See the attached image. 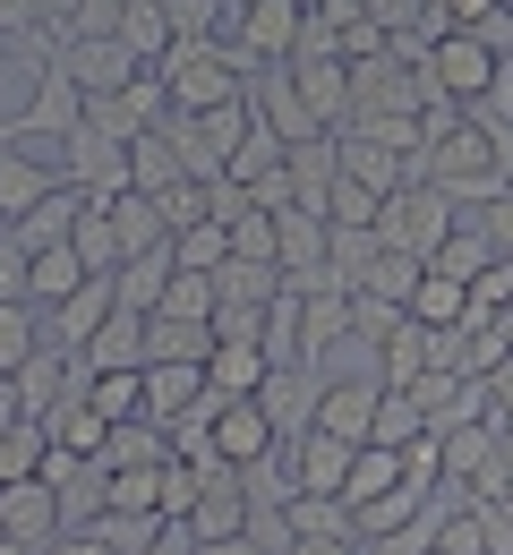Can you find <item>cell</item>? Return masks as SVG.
<instances>
[{
	"instance_id": "1",
	"label": "cell",
	"mask_w": 513,
	"mask_h": 555,
	"mask_svg": "<svg viewBox=\"0 0 513 555\" xmlns=\"http://www.w3.org/2000/svg\"><path fill=\"white\" fill-rule=\"evenodd\" d=\"M154 77H163L171 112H215V103H231V94L248 86L240 52H231V43H215V35H171V52L154 61Z\"/></svg>"
},
{
	"instance_id": "2",
	"label": "cell",
	"mask_w": 513,
	"mask_h": 555,
	"mask_svg": "<svg viewBox=\"0 0 513 555\" xmlns=\"http://www.w3.org/2000/svg\"><path fill=\"white\" fill-rule=\"evenodd\" d=\"M26 43L43 52V61H35V94H26V112H17V120H0V138H9V145H26V154H35V145H52V154H61V138H69L77 120H86V94H77V77L52 61L43 26H35Z\"/></svg>"
},
{
	"instance_id": "3",
	"label": "cell",
	"mask_w": 513,
	"mask_h": 555,
	"mask_svg": "<svg viewBox=\"0 0 513 555\" xmlns=\"http://www.w3.org/2000/svg\"><path fill=\"white\" fill-rule=\"evenodd\" d=\"M445 231H453V197L428 189V180H402L394 197H376V248H402V257L428 266V248Z\"/></svg>"
},
{
	"instance_id": "4",
	"label": "cell",
	"mask_w": 513,
	"mask_h": 555,
	"mask_svg": "<svg viewBox=\"0 0 513 555\" xmlns=\"http://www.w3.org/2000/svg\"><path fill=\"white\" fill-rule=\"evenodd\" d=\"M497 69H505V61H497V52L479 43V35H437V43L420 52V77H428V94L462 103V112L497 94Z\"/></svg>"
},
{
	"instance_id": "5",
	"label": "cell",
	"mask_w": 513,
	"mask_h": 555,
	"mask_svg": "<svg viewBox=\"0 0 513 555\" xmlns=\"http://www.w3.org/2000/svg\"><path fill=\"white\" fill-rule=\"evenodd\" d=\"M317 393H325V359H292V367H266L257 385V411L274 427V444H299L308 418H317Z\"/></svg>"
},
{
	"instance_id": "6",
	"label": "cell",
	"mask_w": 513,
	"mask_h": 555,
	"mask_svg": "<svg viewBox=\"0 0 513 555\" xmlns=\"http://www.w3.org/2000/svg\"><path fill=\"white\" fill-rule=\"evenodd\" d=\"M61 180L86 189V197H120L129 189V138H103L94 120H77L61 138Z\"/></svg>"
},
{
	"instance_id": "7",
	"label": "cell",
	"mask_w": 513,
	"mask_h": 555,
	"mask_svg": "<svg viewBox=\"0 0 513 555\" xmlns=\"http://www.w3.org/2000/svg\"><path fill=\"white\" fill-rule=\"evenodd\" d=\"M240 94H248L257 129H274L283 145H308V138H317V112L299 103V86H292V69H283V61H274V69H248V86H240Z\"/></svg>"
},
{
	"instance_id": "8",
	"label": "cell",
	"mask_w": 513,
	"mask_h": 555,
	"mask_svg": "<svg viewBox=\"0 0 513 555\" xmlns=\"http://www.w3.org/2000/svg\"><path fill=\"white\" fill-rule=\"evenodd\" d=\"M0 539H17V547H35V555L61 547V504H52L43 479H9L0 487Z\"/></svg>"
},
{
	"instance_id": "9",
	"label": "cell",
	"mask_w": 513,
	"mask_h": 555,
	"mask_svg": "<svg viewBox=\"0 0 513 555\" xmlns=\"http://www.w3.org/2000/svg\"><path fill=\"white\" fill-rule=\"evenodd\" d=\"M43 43H52V61L77 77V94H120V86L138 77V61H129L120 35H94V43H61V35H43Z\"/></svg>"
},
{
	"instance_id": "10",
	"label": "cell",
	"mask_w": 513,
	"mask_h": 555,
	"mask_svg": "<svg viewBox=\"0 0 513 555\" xmlns=\"http://www.w3.org/2000/svg\"><path fill=\"white\" fill-rule=\"evenodd\" d=\"M376 376H325V393H317V436H334V444H368V418H376Z\"/></svg>"
},
{
	"instance_id": "11",
	"label": "cell",
	"mask_w": 513,
	"mask_h": 555,
	"mask_svg": "<svg viewBox=\"0 0 513 555\" xmlns=\"http://www.w3.org/2000/svg\"><path fill=\"white\" fill-rule=\"evenodd\" d=\"M299 86V103L317 112V129H343L351 120V61L343 52H317V61H283Z\"/></svg>"
},
{
	"instance_id": "12",
	"label": "cell",
	"mask_w": 513,
	"mask_h": 555,
	"mask_svg": "<svg viewBox=\"0 0 513 555\" xmlns=\"http://www.w3.org/2000/svg\"><path fill=\"white\" fill-rule=\"evenodd\" d=\"M112 308H120V299H112V274H86L61 308H43V343L52 350H86V334H94Z\"/></svg>"
},
{
	"instance_id": "13",
	"label": "cell",
	"mask_w": 513,
	"mask_h": 555,
	"mask_svg": "<svg viewBox=\"0 0 513 555\" xmlns=\"http://www.w3.org/2000/svg\"><path fill=\"white\" fill-rule=\"evenodd\" d=\"M77 206H86V189H69V180H61V189H52V197H35V206L17 214V222H0V231H9V240H17V248H26V257H35V248H61V240H69V222H77Z\"/></svg>"
},
{
	"instance_id": "14",
	"label": "cell",
	"mask_w": 513,
	"mask_h": 555,
	"mask_svg": "<svg viewBox=\"0 0 513 555\" xmlns=\"http://www.w3.org/2000/svg\"><path fill=\"white\" fill-rule=\"evenodd\" d=\"M402 317H411V325H428V334H445V325H471V282H453V274H437V266H420L411 299H402Z\"/></svg>"
},
{
	"instance_id": "15",
	"label": "cell",
	"mask_w": 513,
	"mask_h": 555,
	"mask_svg": "<svg viewBox=\"0 0 513 555\" xmlns=\"http://www.w3.org/2000/svg\"><path fill=\"white\" fill-rule=\"evenodd\" d=\"M317 266H325V214L283 206L274 214V274L292 282V274H317Z\"/></svg>"
},
{
	"instance_id": "16",
	"label": "cell",
	"mask_w": 513,
	"mask_h": 555,
	"mask_svg": "<svg viewBox=\"0 0 513 555\" xmlns=\"http://www.w3.org/2000/svg\"><path fill=\"white\" fill-rule=\"evenodd\" d=\"M351 343V291H299V359Z\"/></svg>"
},
{
	"instance_id": "17",
	"label": "cell",
	"mask_w": 513,
	"mask_h": 555,
	"mask_svg": "<svg viewBox=\"0 0 513 555\" xmlns=\"http://www.w3.org/2000/svg\"><path fill=\"white\" fill-rule=\"evenodd\" d=\"M351 453L360 444H334V436H299L292 444V479H299V495H343V479H351Z\"/></svg>"
},
{
	"instance_id": "18",
	"label": "cell",
	"mask_w": 513,
	"mask_h": 555,
	"mask_svg": "<svg viewBox=\"0 0 513 555\" xmlns=\"http://www.w3.org/2000/svg\"><path fill=\"white\" fill-rule=\"evenodd\" d=\"M61 189V163H35L26 145H0V222H17V214L35 206V197H52Z\"/></svg>"
},
{
	"instance_id": "19",
	"label": "cell",
	"mask_w": 513,
	"mask_h": 555,
	"mask_svg": "<svg viewBox=\"0 0 513 555\" xmlns=\"http://www.w3.org/2000/svg\"><path fill=\"white\" fill-rule=\"evenodd\" d=\"M274 444V427H266V411H257V393H240V402H215V453L240 470V462H257Z\"/></svg>"
},
{
	"instance_id": "20",
	"label": "cell",
	"mask_w": 513,
	"mask_h": 555,
	"mask_svg": "<svg viewBox=\"0 0 513 555\" xmlns=\"http://www.w3.org/2000/svg\"><path fill=\"white\" fill-rule=\"evenodd\" d=\"M103 462H112V470H146V462H171V427H163V418H112V427H103Z\"/></svg>"
},
{
	"instance_id": "21",
	"label": "cell",
	"mask_w": 513,
	"mask_h": 555,
	"mask_svg": "<svg viewBox=\"0 0 513 555\" xmlns=\"http://www.w3.org/2000/svg\"><path fill=\"white\" fill-rule=\"evenodd\" d=\"M163 282H171V240H163V248H138V257H120V274H112V299H120L129 317H154Z\"/></svg>"
},
{
	"instance_id": "22",
	"label": "cell",
	"mask_w": 513,
	"mask_h": 555,
	"mask_svg": "<svg viewBox=\"0 0 513 555\" xmlns=\"http://www.w3.org/2000/svg\"><path fill=\"white\" fill-rule=\"evenodd\" d=\"M197 393H206V367H197V359H154L146 367V418H163V427L189 411Z\"/></svg>"
},
{
	"instance_id": "23",
	"label": "cell",
	"mask_w": 513,
	"mask_h": 555,
	"mask_svg": "<svg viewBox=\"0 0 513 555\" xmlns=\"http://www.w3.org/2000/svg\"><path fill=\"white\" fill-rule=\"evenodd\" d=\"M77 282H86V266H77L69 240H61V248H35V257H26V308H35V317H43V308H61Z\"/></svg>"
},
{
	"instance_id": "24",
	"label": "cell",
	"mask_w": 513,
	"mask_h": 555,
	"mask_svg": "<svg viewBox=\"0 0 513 555\" xmlns=\"http://www.w3.org/2000/svg\"><path fill=\"white\" fill-rule=\"evenodd\" d=\"M266 385V350L257 343H215L206 350V393L215 402H240V393H257Z\"/></svg>"
},
{
	"instance_id": "25",
	"label": "cell",
	"mask_w": 513,
	"mask_h": 555,
	"mask_svg": "<svg viewBox=\"0 0 513 555\" xmlns=\"http://www.w3.org/2000/svg\"><path fill=\"white\" fill-rule=\"evenodd\" d=\"M103 214H112V240H120V257H138V248H163V240H171L163 206H154V197H138V189L103 197Z\"/></svg>"
},
{
	"instance_id": "26",
	"label": "cell",
	"mask_w": 513,
	"mask_h": 555,
	"mask_svg": "<svg viewBox=\"0 0 513 555\" xmlns=\"http://www.w3.org/2000/svg\"><path fill=\"white\" fill-rule=\"evenodd\" d=\"M9 385H17V402H26V418H43L52 402H61V393H69V350L35 343V359H26V367H17Z\"/></svg>"
},
{
	"instance_id": "27",
	"label": "cell",
	"mask_w": 513,
	"mask_h": 555,
	"mask_svg": "<svg viewBox=\"0 0 513 555\" xmlns=\"http://www.w3.org/2000/svg\"><path fill=\"white\" fill-rule=\"evenodd\" d=\"M420 367H428V325L394 317V334L376 343V385H385V393H402V385H411Z\"/></svg>"
},
{
	"instance_id": "28",
	"label": "cell",
	"mask_w": 513,
	"mask_h": 555,
	"mask_svg": "<svg viewBox=\"0 0 513 555\" xmlns=\"http://www.w3.org/2000/svg\"><path fill=\"white\" fill-rule=\"evenodd\" d=\"M112 35L129 43V61H138V69H154V61L171 52V9H163V0H129Z\"/></svg>"
},
{
	"instance_id": "29",
	"label": "cell",
	"mask_w": 513,
	"mask_h": 555,
	"mask_svg": "<svg viewBox=\"0 0 513 555\" xmlns=\"http://www.w3.org/2000/svg\"><path fill=\"white\" fill-rule=\"evenodd\" d=\"M69 248H77V266H86V274H120V240H112V214H103V197H86V206H77Z\"/></svg>"
},
{
	"instance_id": "30",
	"label": "cell",
	"mask_w": 513,
	"mask_h": 555,
	"mask_svg": "<svg viewBox=\"0 0 513 555\" xmlns=\"http://www.w3.org/2000/svg\"><path fill=\"white\" fill-rule=\"evenodd\" d=\"M274 291H283V274L266 257H222L215 266V299H231V308H266Z\"/></svg>"
},
{
	"instance_id": "31",
	"label": "cell",
	"mask_w": 513,
	"mask_h": 555,
	"mask_svg": "<svg viewBox=\"0 0 513 555\" xmlns=\"http://www.w3.org/2000/svg\"><path fill=\"white\" fill-rule=\"evenodd\" d=\"M240 495L248 504H292L299 479H292V444H266L257 462H240Z\"/></svg>"
},
{
	"instance_id": "32",
	"label": "cell",
	"mask_w": 513,
	"mask_h": 555,
	"mask_svg": "<svg viewBox=\"0 0 513 555\" xmlns=\"http://www.w3.org/2000/svg\"><path fill=\"white\" fill-rule=\"evenodd\" d=\"M189 171L171 163V145H163V129H146V138H129V189L138 197H163V189H180Z\"/></svg>"
},
{
	"instance_id": "33",
	"label": "cell",
	"mask_w": 513,
	"mask_h": 555,
	"mask_svg": "<svg viewBox=\"0 0 513 555\" xmlns=\"http://www.w3.org/2000/svg\"><path fill=\"white\" fill-rule=\"evenodd\" d=\"M86 402H94L103 427H112V418H138L146 411V367H103V376L86 385Z\"/></svg>"
},
{
	"instance_id": "34",
	"label": "cell",
	"mask_w": 513,
	"mask_h": 555,
	"mask_svg": "<svg viewBox=\"0 0 513 555\" xmlns=\"http://www.w3.org/2000/svg\"><path fill=\"white\" fill-rule=\"evenodd\" d=\"M206 350H215V325H189V317H146V367H154V359H197V367H206Z\"/></svg>"
},
{
	"instance_id": "35",
	"label": "cell",
	"mask_w": 513,
	"mask_h": 555,
	"mask_svg": "<svg viewBox=\"0 0 513 555\" xmlns=\"http://www.w3.org/2000/svg\"><path fill=\"white\" fill-rule=\"evenodd\" d=\"M385 487H402V453H394V444H360V453H351V479H343V504L360 513L368 495H385Z\"/></svg>"
},
{
	"instance_id": "36",
	"label": "cell",
	"mask_w": 513,
	"mask_h": 555,
	"mask_svg": "<svg viewBox=\"0 0 513 555\" xmlns=\"http://www.w3.org/2000/svg\"><path fill=\"white\" fill-rule=\"evenodd\" d=\"M43 453H52L43 418H9V427H0V487H9V479H35V470H43Z\"/></svg>"
},
{
	"instance_id": "37",
	"label": "cell",
	"mask_w": 513,
	"mask_h": 555,
	"mask_svg": "<svg viewBox=\"0 0 513 555\" xmlns=\"http://www.w3.org/2000/svg\"><path fill=\"white\" fill-rule=\"evenodd\" d=\"M222 257H231V231H222L215 214L189 222V231H171V266H180V274H215Z\"/></svg>"
},
{
	"instance_id": "38",
	"label": "cell",
	"mask_w": 513,
	"mask_h": 555,
	"mask_svg": "<svg viewBox=\"0 0 513 555\" xmlns=\"http://www.w3.org/2000/svg\"><path fill=\"white\" fill-rule=\"evenodd\" d=\"M257 343H266V367H292L299 359V291H274V299H266Z\"/></svg>"
},
{
	"instance_id": "39",
	"label": "cell",
	"mask_w": 513,
	"mask_h": 555,
	"mask_svg": "<svg viewBox=\"0 0 513 555\" xmlns=\"http://www.w3.org/2000/svg\"><path fill=\"white\" fill-rule=\"evenodd\" d=\"M283 513H292V530H299V539H360V530H351V504H343V495H292Z\"/></svg>"
},
{
	"instance_id": "40",
	"label": "cell",
	"mask_w": 513,
	"mask_h": 555,
	"mask_svg": "<svg viewBox=\"0 0 513 555\" xmlns=\"http://www.w3.org/2000/svg\"><path fill=\"white\" fill-rule=\"evenodd\" d=\"M86 530H94L112 555H146L154 539H163V513H94Z\"/></svg>"
},
{
	"instance_id": "41",
	"label": "cell",
	"mask_w": 513,
	"mask_h": 555,
	"mask_svg": "<svg viewBox=\"0 0 513 555\" xmlns=\"http://www.w3.org/2000/svg\"><path fill=\"white\" fill-rule=\"evenodd\" d=\"M154 317H189V325H206V317H215V274H180V266H171Z\"/></svg>"
},
{
	"instance_id": "42",
	"label": "cell",
	"mask_w": 513,
	"mask_h": 555,
	"mask_svg": "<svg viewBox=\"0 0 513 555\" xmlns=\"http://www.w3.org/2000/svg\"><path fill=\"white\" fill-rule=\"evenodd\" d=\"M411 436H428V418H420V402L411 393H376V418H368V444H411Z\"/></svg>"
},
{
	"instance_id": "43",
	"label": "cell",
	"mask_w": 513,
	"mask_h": 555,
	"mask_svg": "<svg viewBox=\"0 0 513 555\" xmlns=\"http://www.w3.org/2000/svg\"><path fill=\"white\" fill-rule=\"evenodd\" d=\"M411 282H420V257H402V248H376V266H368V299H385V308H402L411 299Z\"/></svg>"
},
{
	"instance_id": "44",
	"label": "cell",
	"mask_w": 513,
	"mask_h": 555,
	"mask_svg": "<svg viewBox=\"0 0 513 555\" xmlns=\"http://www.w3.org/2000/svg\"><path fill=\"white\" fill-rule=\"evenodd\" d=\"M35 343H43V317L35 308H0V376H17L35 359Z\"/></svg>"
},
{
	"instance_id": "45",
	"label": "cell",
	"mask_w": 513,
	"mask_h": 555,
	"mask_svg": "<svg viewBox=\"0 0 513 555\" xmlns=\"http://www.w3.org/2000/svg\"><path fill=\"white\" fill-rule=\"evenodd\" d=\"M240 539H248L257 555H292V547H299V530H292V513H283V504H248Z\"/></svg>"
},
{
	"instance_id": "46",
	"label": "cell",
	"mask_w": 513,
	"mask_h": 555,
	"mask_svg": "<svg viewBox=\"0 0 513 555\" xmlns=\"http://www.w3.org/2000/svg\"><path fill=\"white\" fill-rule=\"evenodd\" d=\"M222 171H231V180H257V171H283V138H274V129H248V138H240L231 154H222Z\"/></svg>"
},
{
	"instance_id": "47",
	"label": "cell",
	"mask_w": 513,
	"mask_h": 555,
	"mask_svg": "<svg viewBox=\"0 0 513 555\" xmlns=\"http://www.w3.org/2000/svg\"><path fill=\"white\" fill-rule=\"evenodd\" d=\"M325 222H360V231H376V189H360L351 171H334V189H325Z\"/></svg>"
},
{
	"instance_id": "48",
	"label": "cell",
	"mask_w": 513,
	"mask_h": 555,
	"mask_svg": "<svg viewBox=\"0 0 513 555\" xmlns=\"http://www.w3.org/2000/svg\"><path fill=\"white\" fill-rule=\"evenodd\" d=\"M189 504H197V470L171 453V462H163V495H154V513H163V521H189Z\"/></svg>"
},
{
	"instance_id": "49",
	"label": "cell",
	"mask_w": 513,
	"mask_h": 555,
	"mask_svg": "<svg viewBox=\"0 0 513 555\" xmlns=\"http://www.w3.org/2000/svg\"><path fill=\"white\" fill-rule=\"evenodd\" d=\"M120 9H129V0H77L69 26H61V43H94V35H112V26H120Z\"/></svg>"
},
{
	"instance_id": "50",
	"label": "cell",
	"mask_w": 513,
	"mask_h": 555,
	"mask_svg": "<svg viewBox=\"0 0 513 555\" xmlns=\"http://www.w3.org/2000/svg\"><path fill=\"white\" fill-rule=\"evenodd\" d=\"M437 470H445L437 436H411V444H402V487H420V495H428V487H437Z\"/></svg>"
},
{
	"instance_id": "51",
	"label": "cell",
	"mask_w": 513,
	"mask_h": 555,
	"mask_svg": "<svg viewBox=\"0 0 513 555\" xmlns=\"http://www.w3.org/2000/svg\"><path fill=\"white\" fill-rule=\"evenodd\" d=\"M154 206H163V222H171V231H189V222H206V189H197V180H180V189H163Z\"/></svg>"
},
{
	"instance_id": "52",
	"label": "cell",
	"mask_w": 513,
	"mask_h": 555,
	"mask_svg": "<svg viewBox=\"0 0 513 555\" xmlns=\"http://www.w3.org/2000/svg\"><path fill=\"white\" fill-rule=\"evenodd\" d=\"M0 308H26V248L0 231Z\"/></svg>"
},
{
	"instance_id": "53",
	"label": "cell",
	"mask_w": 513,
	"mask_h": 555,
	"mask_svg": "<svg viewBox=\"0 0 513 555\" xmlns=\"http://www.w3.org/2000/svg\"><path fill=\"white\" fill-rule=\"evenodd\" d=\"M479 385H488V418H497V427L513 436V350L497 359V367H488V376H479Z\"/></svg>"
},
{
	"instance_id": "54",
	"label": "cell",
	"mask_w": 513,
	"mask_h": 555,
	"mask_svg": "<svg viewBox=\"0 0 513 555\" xmlns=\"http://www.w3.org/2000/svg\"><path fill=\"white\" fill-rule=\"evenodd\" d=\"M471 214H479L488 248H497V257H513V189H505V197H488V206H471Z\"/></svg>"
},
{
	"instance_id": "55",
	"label": "cell",
	"mask_w": 513,
	"mask_h": 555,
	"mask_svg": "<svg viewBox=\"0 0 513 555\" xmlns=\"http://www.w3.org/2000/svg\"><path fill=\"white\" fill-rule=\"evenodd\" d=\"M171 9V35H215V0H163Z\"/></svg>"
},
{
	"instance_id": "56",
	"label": "cell",
	"mask_w": 513,
	"mask_h": 555,
	"mask_svg": "<svg viewBox=\"0 0 513 555\" xmlns=\"http://www.w3.org/2000/svg\"><path fill=\"white\" fill-rule=\"evenodd\" d=\"M292 555H360V539H299Z\"/></svg>"
},
{
	"instance_id": "57",
	"label": "cell",
	"mask_w": 513,
	"mask_h": 555,
	"mask_svg": "<svg viewBox=\"0 0 513 555\" xmlns=\"http://www.w3.org/2000/svg\"><path fill=\"white\" fill-rule=\"evenodd\" d=\"M52 555H112V547H103L94 530H69V539H61V547H52Z\"/></svg>"
},
{
	"instance_id": "58",
	"label": "cell",
	"mask_w": 513,
	"mask_h": 555,
	"mask_svg": "<svg viewBox=\"0 0 513 555\" xmlns=\"http://www.w3.org/2000/svg\"><path fill=\"white\" fill-rule=\"evenodd\" d=\"M488 325H497V343L513 350V308H497V317H488Z\"/></svg>"
},
{
	"instance_id": "59",
	"label": "cell",
	"mask_w": 513,
	"mask_h": 555,
	"mask_svg": "<svg viewBox=\"0 0 513 555\" xmlns=\"http://www.w3.org/2000/svg\"><path fill=\"white\" fill-rule=\"evenodd\" d=\"M0 555H35V547H17V539H0Z\"/></svg>"
}]
</instances>
